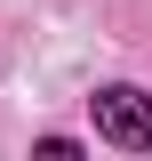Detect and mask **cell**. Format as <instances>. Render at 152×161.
Masks as SVG:
<instances>
[{"label":"cell","instance_id":"obj_1","mask_svg":"<svg viewBox=\"0 0 152 161\" xmlns=\"http://www.w3.org/2000/svg\"><path fill=\"white\" fill-rule=\"evenodd\" d=\"M88 113H96V137L128 145V153H144V145H152V97H144V89H128V80L96 89V97H88Z\"/></svg>","mask_w":152,"mask_h":161}]
</instances>
